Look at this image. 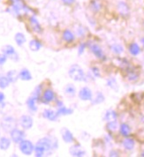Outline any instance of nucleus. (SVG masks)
I'll list each match as a JSON object with an SVG mask.
<instances>
[{"mask_svg":"<svg viewBox=\"0 0 144 157\" xmlns=\"http://www.w3.org/2000/svg\"><path fill=\"white\" fill-rule=\"evenodd\" d=\"M106 129L108 130L110 132H114L118 131V130L119 129V124H118L117 120H115V121H111V122H107Z\"/></svg>","mask_w":144,"mask_h":157,"instance_id":"obj_33","label":"nucleus"},{"mask_svg":"<svg viewBox=\"0 0 144 157\" xmlns=\"http://www.w3.org/2000/svg\"><path fill=\"white\" fill-rule=\"evenodd\" d=\"M29 24H30V27H31V29L34 32H36L37 34L42 33V31H43L42 26L40 25V23L37 21V19H36L35 15H32L29 18Z\"/></svg>","mask_w":144,"mask_h":157,"instance_id":"obj_14","label":"nucleus"},{"mask_svg":"<svg viewBox=\"0 0 144 157\" xmlns=\"http://www.w3.org/2000/svg\"><path fill=\"white\" fill-rule=\"evenodd\" d=\"M117 11L121 16H127L130 13V7L129 6L127 5V3L124 2V1H119L117 4Z\"/></svg>","mask_w":144,"mask_h":157,"instance_id":"obj_13","label":"nucleus"},{"mask_svg":"<svg viewBox=\"0 0 144 157\" xmlns=\"http://www.w3.org/2000/svg\"><path fill=\"white\" fill-rule=\"evenodd\" d=\"M78 95H79L80 99L81 101H91V100L93 99V92L88 86L81 87L80 89Z\"/></svg>","mask_w":144,"mask_h":157,"instance_id":"obj_9","label":"nucleus"},{"mask_svg":"<svg viewBox=\"0 0 144 157\" xmlns=\"http://www.w3.org/2000/svg\"><path fill=\"white\" fill-rule=\"evenodd\" d=\"M106 85L111 89H112L114 91H118L119 90V84H118V82H117L115 78H112V77L111 78H109L107 79V81H106Z\"/></svg>","mask_w":144,"mask_h":157,"instance_id":"obj_31","label":"nucleus"},{"mask_svg":"<svg viewBox=\"0 0 144 157\" xmlns=\"http://www.w3.org/2000/svg\"><path fill=\"white\" fill-rule=\"evenodd\" d=\"M55 99V93L51 89H46L43 94V102L44 103H50L51 101Z\"/></svg>","mask_w":144,"mask_h":157,"instance_id":"obj_19","label":"nucleus"},{"mask_svg":"<svg viewBox=\"0 0 144 157\" xmlns=\"http://www.w3.org/2000/svg\"><path fill=\"white\" fill-rule=\"evenodd\" d=\"M6 99V95H5V94L2 93V92H0V103H2Z\"/></svg>","mask_w":144,"mask_h":157,"instance_id":"obj_44","label":"nucleus"},{"mask_svg":"<svg viewBox=\"0 0 144 157\" xmlns=\"http://www.w3.org/2000/svg\"><path fill=\"white\" fill-rule=\"evenodd\" d=\"M141 156L144 157V150H143V152H142V154H141Z\"/></svg>","mask_w":144,"mask_h":157,"instance_id":"obj_47","label":"nucleus"},{"mask_svg":"<svg viewBox=\"0 0 144 157\" xmlns=\"http://www.w3.org/2000/svg\"><path fill=\"white\" fill-rule=\"evenodd\" d=\"M141 43H142V47L144 48V37H142V38H141Z\"/></svg>","mask_w":144,"mask_h":157,"instance_id":"obj_45","label":"nucleus"},{"mask_svg":"<svg viewBox=\"0 0 144 157\" xmlns=\"http://www.w3.org/2000/svg\"><path fill=\"white\" fill-rule=\"evenodd\" d=\"M88 47L90 49V51L93 53V55L96 58L101 59V60H104L105 59V55L104 52L101 48V46L99 44L95 43H91L88 44Z\"/></svg>","mask_w":144,"mask_h":157,"instance_id":"obj_5","label":"nucleus"},{"mask_svg":"<svg viewBox=\"0 0 144 157\" xmlns=\"http://www.w3.org/2000/svg\"><path fill=\"white\" fill-rule=\"evenodd\" d=\"M139 78V75L137 74L135 71H129L128 73H127V76H126V78L129 80V81H136L137 79Z\"/></svg>","mask_w":144,"mask_h":157,"instance_id":"obj_39","label":"nucleus"},{"mask_svg":"<svg viewBox=\"0 0 144 157\" xmlns=\"http://www.w3.org/2000/svg\"><path fill=\"white\" fill-rule=\"evenodd\" d=\"M62 38L65 43H71L74 42V40H75V34L72 32L70 29H65L62 34Z\"/></svg>","mask_w":144,"mask_h":157,"instance_id":"obj_18","label":"nucleus"},{"mask_svg":"<svg viewBox=\"0 0 144 157\" xmlns=\"http://www.w3.org/2000/svg\"><path fill=\"white\" fill-rule=\"evenodd\" d=\"M60 134L65 143H72L74 141V137L72 135V132L68 128L62 127L60 129Z\"/></svg>","mask_w":144,"mask_h":157,"instance_id":"obj_12","label":"nucleus"},{"mask_svg":"<svg viewBox=\"0 0 144 157\" xmlns=\"http://www.w3.org/2000/svg\"><path fill=\"white\" fill-rule=\"evenodd\" d=\"M128 51L132 56L136 57L141 53L142 50H141V47L136 43H132L128 47Z\"/></svg>","mask_w":144,"mask_h":157,"instance_id":"obj_23","label":"nucleus"},{"mask_svg":"<svg viewBox=\"0 0 144 157\" xmlns=\"http://www.w3.org/2000/svg\"><path fill=\"white\" fill-rule=\"evenodd\" d=\"M29 48L32 51H38L42 48V43L36 39H33L29 42Z\"/></svg>","mask_w":144,"mask_h":157,"instance_id":"obj_27","label":"nucleus"},{"mask_svg":"<svg viewBox=\"0 0 144 157\" xmlns=\"http://www.w3.org/2000/svg\"><path fill=\"white\" fill-rule=\"evenodd\" d=\"M118 118V115L116 113L115 110L113 109H108L105 111L104 116H103V120L106 122L115 121Z\"/></svg>","mask_w":144,"mask_h":157,"instance_id":"obj_20","label":"nucleus"},{"mask_svg":"<svg viewBox=\"0 0 144 157\" xmlns=\"http://www.w3.org/2000/svg\"><path fill=\"white\" fill-rule=\"evenodd\" d=\"M61 2H62V4L65 6H74L75 5V3H76V0H61Z\"/></svg>","mask_w":144,"mask_h":157,"instance_id":"obj_40","label":"nucleus"},{"mask_svg":"<svg viewBox=\"0 0 144 157\" xmlns=\"http://www.w3.org/2000/svg\"><path fill=\"white\" fill-rule=\"evenodd\" d=\"M14 40L18 46H22L27 41L26 36H24V34H22V33H17L14 36Z\"/></svg>","mask_w":144,"mask_h":157,"instance_id":"obj_32","label":"nucleus"},{"mask_svg":"<svg viewBox=\"0 0 144 157\" xmlns=\"http://www.w3.org/2000/svg\"><path fill=\"white\" fill-rule=\"evenodd\" d=\"M7 58L8 57H6L5 54L1 53V54H0V65H3V64H6V62Z\"/></svg>","mask_w":144,"mask_h":157,"instance_id":"obj_42","label":"nucleus"},{"mask_svg":"<svg viewBox=\"0 0 144 157\" xmlns=\"http://www.w3.org/2000/svg\"><path fill=\"white\" fill-rule=\"evenodd\" d=\"M89 73L93 76L94 78H99L101 77V72H100V70L98 67L96 66H93L90 68V71H89Z\"/></svg>","mask_w":144,"mask_h":157,"instance_id":"obj_38","label":"nucleus"},{"mask_svg":"<svg viewBox=\"0 0 144 157\" xmlns=\"http://www.w3.org/2000/svg\"><path fill=\"white\" fill-rule=\"evenodd\" d=\"M68 75L72 80H74L76 82L85 81V78H86V73H85L84 70L80 66L79 64H76L70 66V68L68 70Z\"/></svg>","mask_w":144,"mask_h":157,"instance_id":"obj_2","label":"nucleus"},{"mask_svg":"<svg viewBox=\"0 0 144 157\" xmlns=\"http://www.w3.org/2000/svg\"><path fill=\"white\" fill-rule=\"evenodd\" d=\"M19 147L21 152L25 155H31L35 152V146L30 140H23L22 141H21Z\"/></svg>","mask_w":144,"mask_h":157,"instance_id":"obj_4","label":"nucleus"},{"mask_svg":"<svg viewBox=\"0 0 144 157\" xmlns=\"http://www.w3.org/2000/svg\"><path fill=\"white\" fill-rule=\"evenodd\" d=\"M103 101H104V95L101 92H97L95 94V96L93 97V99L91 100V103L95 105V104H100Z\"/></svg>","mask_w":144,"mask_h":157,"instance_id":"obj_34","label":"nucleus"},{"mask_svg":"<svg viewBox=\"0 0 144 157\" xmlns=\"http://www.w3.org/2000/svg\"><path fill=\"white\" fill-rule=\"evenodd\" d=\"M2 53L5 54L8 58H10L13 61H18L19 60V54L16 52L15 49L12 45H5L2 47Z\"/></svg>","mask_w":144,"mask_h":157,"instance_id":"obj_6","label":"nucleus"},{"mask_svg":"<svg viewBox=\"0 0 144 157\" xmlns=\"http://www.w3.org/2000/svg\"><path fill=\"white\" fill-rule=\"evenodd\" d=\"M11 1V3L13 4V3H16V2H20V1H23V0H10Z\"/></svg>","mask_w":144,"mask_h":157,"instance_id":"obj_46","label":"nucleus"},{"mask_svg":"<svg viewBox=\"0 0 144 157\" xmlns=\"http://www.w3.org/2000/svg\"><path fill=\"white\" fill-rule=\"evenodd\" d=\"M43 117L50 121H56L58 119V115L57 111H54L51 109H46L43 111Z\"/></svg>","mask_w":144,"mask_h":157,"instance_id":"obj_15","label":"nucleus"},{"mask_svg":"<svg viewBox=\"0 0 144 157\" xmlns=\"http://www.w3.org/2000/svg\"><path fill=\"white\" fill-rule=\"evenodd\" d=\"M64 92H65V94L66 96H68V97H73L76 94V87H75V86L73 84L69 83V84H67L65 86Z\"/></svg>","mask_w":144,"mask_h":157,"instance_id":"obj_22","label":"nucleus"},{"mask_svg":"<svg viewBox=\"0 0 144 157\" xmlns=\"http://www.w3.org/2000/svg\"><path fill=\"white\" fill-rule=\"evenodd\" d=\"M88 7H89L91 12H93L95 13H97L102 10L103 5H102L100 0H90L88 3Z\"/></svg>","mask_w":144,"mask_h":157,"instance_id":"obj_16","label":"nucleus"},{"mask_svg":"<svg viewBox=\"0 0 144 157\" xmlns=\"http://www.w3.org/2000/svg\"><path fill=\"white\" fill-rule=\"evenodd\" d=\"M111 50L112 53H114L115 55H121L123 52H124V48L121 44L119 43H115V44H112L111 46Z\"/></svg>","mask_w":144,"mask_h":157,"instance_id":"obj_28","label":"nucleus"},{"mask_svg":"<svg viewBox=\"0 0 144 157\" xmlns=\"http://www.w3.org/2000/svg\"><path fill=\"white\" fill-rule=\"evenodd\" d=\"M10 80L8 79L6 77V75H3V74H0V88L2 89H5L9 85H10Z\"/></svg>","mask_w":144,"mask_h":157,"instance_id":"obj_36","label":"nucleus"},{"mask_svg":"<svg viewBox=\"0 0 144 157\" xmlns=\"http://www.w3.org/2000/svg\"><path fill=\"white\" fill-rule=\"evenodd\" d=\"M36 101H37V100H36L33 96H30L29 99L27 100V105H28V107L31 111H36L37 110Z\"/></svg>","mask_w":144,"mask_h":157,"instance_id":"obj_35","label":"nucleus"},{"mask_svg":"<svg viewBox=\"0 0 144 157\" xmlns=\"http://www.w3.org/2000/svg\"><path fill=\"white\" fill-rule=\"evenodd\" d=\"M10 136H11L12 141L20 144V142L24 140V138H25V132L22 130L14 128L10 132Z\"/></svg>","mask_w":144,"mask_h":157,"instance_id":"obj_10","label":"nucleus"},{"mask_svg":"<svg viewBox=\"0 0 144 157\" xmlns=\"http://www.w3.org/2000/svg\"><path fill=\"white\" fill-rule=\"evenodd\" d=\"M58 140L56 138L44 137L40 139L35 146V154L36 157H42L45 154H50L51 151L58 148Z\"/></svg>","mask_w":144,"mask_h":157,"instance_id":"obj_1","label":"nucleus"},{"mask_svg":"<svg viewBox=\"0 0 144 157\" xmlns=\"http://www.w3.org/2000/svg\"><path fill=\"white\" fill-rule=\"evenodd\" d=\"M123 147L127 151H132L135 147V141L130 137H126L122 141Z\"/></svg>","mask_w":144,"mask_h":157,"instance_id":"obj_17","label":"nucleus"},{"mask_svg":"<svg viewBox=\"0 0 144 157\" xmlns=\"http://www.w3.org/2000/svg\"><path fill=\"white\" fill-rule=\"evenodd\" d=\"M109 156H111V157H117V156H119V153L117 151V150H111L110 151V153H109Z\"/></svg>","mask_w":144,"mask_h":157,"instance_id":"obj_43","label":"nucleus"},{"mask_svg":"<svg viewBox=\"0 0 144 157\" xmlns=\"http://www.w3.org/2000/svg\"><path fill=\"white\" fill-rule=\"evenodd\" d=\"M2 127L4 129V131L6 132H11L12 130L16 128V121L13 117H6L3 120H2Z\"/></svg>","mask_w":144,"mask_h":157,"instance_id":"obj_8","label":"nucleus"},{"mask_svg":"<svg viewBox=\"0 0 144 157\" xmlns=\"http://www.w3.org/2000/svg\"><path fill=\"white\" fill-rule=\"evenodd\" d=\"M58 117L60 116H68V115H72L73 113V109L71 108H66L64 105L58 107V110H57Z\"/></svg>","mask_w":144,"mask_h":157,"instance_id":"obj_24","label":"nucleus"},{"mask_svg":"<svg viewBox=\"0 0 144 157\" xmlns=\"http://www.w3.org/2000/svg\"><path fill=\"white\" fill-rule=\"evenodd\" d=\"M119 133L123 136V137H129L131 135V132H132V130L130 127L129 124H126V123H123L119 125Z\"/></svg>","mask_w":144,"mask_h":157,"instance_id":"obj_21","label":"nucleus"},{"mask_svg":"<svg viewBox=\"0 0 144 157\" xmlns=\"http://www.w3.org/2000/svg\"><path fill=\"white\" fill-rule=\"evenodd\" d=\"M20 124L24 130H29L34 124V120L29 115H23L20 117Z\"/></svg>","mask_w":144,"mask_h":157,"instance_id":"obj_11","label":"nucleus"},{"mask_svg":"<svg viewBox=\"0 0 144 157\" xmlns=\"http://www.w3.org/2000/svg\"><path fill=\"white\" fill-rule=\"evenodd\" d=\"M6 77L10 80L11 83H14L18 80V78H19V72H17V71H15V70H11L8 71L6 73Z\"/></svg>","mask_w":144,"mask_h":157,"instance_id":"obj_29","label":"nucleus"},{"mask_svg":"<svg viewBox=\"0 0 144 157\" xmlns=\"http://www.w3.org/2000/svg\"><path fill=\"white\" fill-rule=\"evenodd\" d=\"M74 34L76 36H79V37H82V36H85V34H86V29L83 26L80 25V24H76L74 26Z\"/></svg>","mask_w":144,"mask_h":157,"instance_id":"obj_30","label":"nucleus"},{"mask_svg":"<svg viewBox=\"0 0 144 157\" xmlns=\"http://www.w3.org/2000/svg\"><path fill=\"white\" fill-rule=\"evenodd\" d=\"M87 47H88V43H81L79 46V48H78V54H79V55H82V54L84 53L85 49H86Z\"/></svg>","mask_w":144,"mask_h":157,"instance_id":"obj_41","label":"nucleus"},{"mask_svg":"<svg viewBox=\"0 0 144 157\" xmlns=\"http://www.w3.org/2000/svg\"><path fill=\"white\" fill-rule=\"evenodd\" d=\"M19 78H20V79L24 80V81H29V80L32 79V75L28 69L24 68L19 72Z\"/></svg>","mask_w":144,"mask_h":157,"instance_id":"obj_25","label":"nucleus"},{"mask_svg":"<svg viewBox=\"0 0 144 157\" xmlns=\"http://www.w3.org/2000/svg\"><path fill=\"white\" fill-rule=\"evenodd\" d=\"M11 146V140L8 139L6 137H2L0 138V149L4 150H7Z\"/></svg>","mask_w":144,"mask_h":157,"instance_id":"obj_26","label":"nucleus"},{"mask_svg":"<svg viewBox=\"0 0 144 157\" xmlns=\"http://www.w3.org/2000/svg\"><path fill=\"white\" fill-rule=\"evenodd\" d=\"M69 154L72 156L82 157L86 155L87 152L86 150L84 149V147L82 146H80V144H74V145H72V147H70Z\"/></svg>","mask_w":144,"mask_h":157,"instance_id":"obj_7","label":"nucleus"},{"mask_svg":"<svg viewBox=\"0 0 144 157\" xmlns=\"http://www.w3.org/2000/svg\"><path fill=\"white\" fill-rule=\"evenodd\" d=\"M11 11L12 13L15 14L18 17H21L23 15H26L29 13V12L31 11L29 8V6H27L23 1H20V2H16V3H13L11 6Z\"/></svg>","mask_w":144,"mask_h":157,"instance_id":"obj_3","label":"nucleus"},{"mask_svg":"<svg viewBox=\"0 0 144 157\" xmlns=\"http://www.w3.org/2000/svg\"><path fill=\"white\" fill-rule=\"evenodd\" d=\"M41 93H42V85H39V86H37L36 88H35V90L33 91L31 96H33L36 100L38 101L39 100V98H40Z\"/></svg>","mask_w":144,"mask_h":157,"instance_id":"obj_37","label":"nucleus"}]
</instances>
